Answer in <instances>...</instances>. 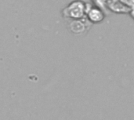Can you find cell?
I'll return each mask as SVG.
<instances>
[{"mask_svg":"<svg viewBox=\"0 0 134 120\" xmlns=\"http://www.w3.org/2000/svg\"><path fill=\"white\" fill-rule=\"evenodd\" d=\"M68 12L69 13V16H71L75 18L80 17L83 14V6L79 2H75L73 4H71V6L68 7Z\"/></svg>","mask_w":134,"mask_h":120,"instance_id":"6da1fadb","label":"cell"},{"mask_svg":"<svg viewBox=\"0 0 134 120\" xmlns=\"http://www.w3.org/2000/svg\"><path fill=\"white\" fill-rule=\"evenodd\" d=\"M89 17H90V19L94 22H98L103 19V14L101 13L100 10L97 9H92L89 13Z\"/></svg>","mask_w":134,"mask_h":120,"instance_id":"7a4b0ae2","label":"cell"}]
</instances>
